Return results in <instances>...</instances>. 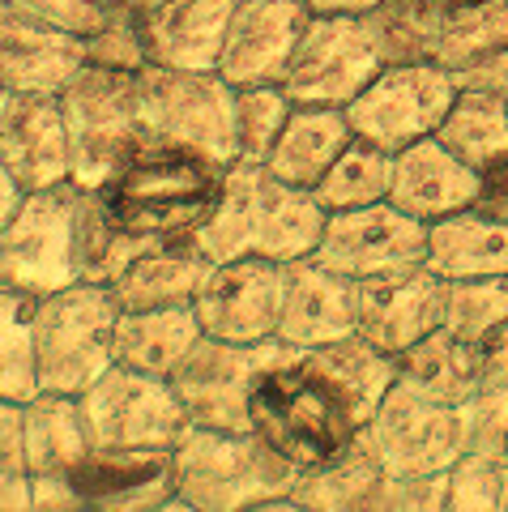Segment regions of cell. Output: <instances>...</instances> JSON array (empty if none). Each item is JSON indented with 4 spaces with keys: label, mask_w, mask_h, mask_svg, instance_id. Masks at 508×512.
Listing matches in <instances>:
<instances>
[{
    "label": "cell",
    "mask_w": 508,
    "mask_h": 512,
    "mask_svg": "<svg viewBox=\"0 0 508 512\" xmlns=\"http://www.w3.org/2000/svg\"><path fill=\"white\" fill-rule=\"evenodd\" d=\"M329 210L316 201L312 188L282 184L269 175L265 163L235 158L227 167V180L197 227H188L184 239L201 261L227 265L240 256H269V261L295 265L308 261L325 235Z\"/></svg>",
    "instance_id": "6da1fadb"
},
{
    "label": "cell",
    "mask_w": 508,
    "mask_h": 512,
    "mask_svg": "<svg viewBox=\"0 0 508 512\" xmlns=\"http://www.w3.org/2000/svg\"><path fill=\"white\" fill-rule=\"evenodd\" d=\"M176 508L184 512H240V508H291L299 466L274 453L257 431L188 427L171 448Z\"/></svg>",
    "instance_id": "7a4b0ae2"
},
{
    "label": "cell",
    "mask_w": 508,
    "mask_h": 512,
    "mask_svg": "<svg viewBox=\"0 0 508 512\" xmlns=\"http://www.w3.org/2000/svg\"><path fill=\"white\" fill-rule=\"evenodd\" d=\"M227 180V167L193 150L146 146L137 150L99 192L103 210L133 235L176 239L197 227Z\"/></svg>",
    "instance_id": "3957f363"
},
{
    "label": "cell",
    "mask_w": 508,
    "mask_h": 512,
    "mask_svg": "<svg viewBox=\"0 0 508 512\" xmlns=\"http://www.w3.org/2000/svg\"><path fill=\"white\" fill-rule=\"evenodd\" d=\"M252 431L291 466L308 470L351 444L359 423L304 350H291L287 359L265 367L252 389Z\"/></svg>",
    "instance_id": "277c9868"
},
{
    "label": "cell",
    "mask_w": 508,
    "mask_h": 512,
    "mask_svg": "<svg viewBox=\"0 0 508 512\" xmlns=\"http://www.w3.org/2000/svg\"><path fill=\"white\" fill-rule=\"evenodd\" d=\"M56 99L69 128L73 180L82 188H103L137 150H146L137 69H107L86 60Z\"/></svg>",
    "instance_id": "5b68a950"
},
{
    "label": "cell",
    "mask_w": 508,
    "mask_h": 512,
    "mask_svg": "<svg viewBox=\"0 0 508 512\" xmlns=\"http://www.w3.org/2000/svg\"><path fill=\"white\" fill-rule=\"evenodd\" d=\"M146 146L193 150L210 163L231 167L240 158L235 137V86L218 69H137Z\"/></svg>",
    "instance_id": "8992f818"
},
{
    "label": "cell",
    "mask_w": 508,
    "mask_h": 512,
    "mask_svg": "<svg viewBox=\"0 0 508 512\" xmlns=\"http://www.w3.org/2000/svg\"><path fill=\"white\" fill-rule=\"evenodd\" d=\"M116 316L111 286L73 282L56 295L35 299V363L39 393L82 397L107 367H116Z\"/></svg>",
    "instance_id": "52a82bcc"
},
{
    "label": "cell",
    "mask_w": 508,
    "mask_h": 512,
    "mask_svg": "<svg viewBox=\"0 0 508 512\" xmlns=\"http://www.w3.org/2000/svg\"><path fill=\"white\" fill-rule=\"evenodd\" d=\"M82 184L65 180L22 201L9 227H0V286L30 299L56 295L82 282L77 274V205Z\"/></svg>",
    "instance_id": "ba28073f"
},
{
    "label": "cell",
    "mask_w": 508,
    "mask_h": 512,
    "mask_svg": "<svg viewBox=\"0 0 508 512\" xmlns=\"http://www.w3.org/2000/svg\"><path fill=\"white\" fill-rule=\"evenodd\" d=\"M389 64L372 13H312L287 69V94L312 107H346Z\"/></svg>",
    "instance_id": "9c48e42d"
},
{
    "label": "cell",
    "mask_w": 508,
    "mask_h": 512,
    "mask_svg": "<svg viewBox=\"0 0 508 512\" xmlns=\"http://www.w3.org/2000/svg\"><path fill=\"white\" fill-rule=\"evenodd\" d=\"M295 346L269 342H222L201 333L197 346L171 372V389L184 402L193 427L214 431H252V389L265 367L287 359Z\"/></svg>",
    "instance_id": "30bf717a"
},
{
    "label": "cell",
    "mask_w": 508,
    "mask_h": 512,
    "mask_svg": "<svg viewBox=\"0 0 508 512\" xmlns=\"http://www.w3.org/2000/svg\"><path fill=\"white\" fill-rule=\"evenodd\" d=\"M94 448H163L171 453L193 427L184 402L167 376L107 367V372L77 397Z\"/></svg>",
    "instance_id": "8fae6325"
},
{
    "label": "cell",
    "mask_w": 508,
    "mask_h": 512,
    "mask_svg": "<svg viewBox=\"0 0 508 512\" xmlns=\"http://www.w3.org/2000/svg\"><path fill=\"white\" fill-rule=\"evenodd\" d=\"M453 99L457 86L449 69H440L436 60H402V64H385L346 103V116H351L355 137L376 141L380 150L398 154L423 137H436Z\"/></svg>",
    "instance_id": "7c38bea8"
},
{
    "label": "cell",
    "mask_w": 508,
    "mask_h": 512,
    "mask_svg": "<svg viewBox=\"0 0 508 512\" xmlns=\"http://www.w3.org/2000/svg\"><path fill=\"white\" fill-rule=\"evenodd\" d=\"M312 261L351 282L415 274V269H427V222L402 214L389 201L333 210Z\"/></svg>",
    "instance_id": "4fadbf2b"
},
{
    "label": "cell",
    "mask_w": 508,
    "mask_h": 512,
    "mask_svg": "<svg viewBox=\"0 0 508 512\" xmlns=\"http://www.w3.org/2000/svg\"><path fill=\"white\" fill-rule=\"evenodd\" d=\"M363 436L389 474H436L466 453V406L432 402L398 380L363 423Z\"/></svg>",
    "instance_id": "5bb4252c"
},
{
    "label": "cell",
    "mask_w": 508,
    "mask_h": 512,
    "mask_svg": "<svg viewBox=\"0 0 508 512\" xmlns=\"http://www.w3.org/2000/svg\"><path fill=\"white\" fill-rule=\"evenodd\" d=\"M287 282L291 265L269 261V256H240L227 265H210L193 299L201 333L222 342H269L278 333Z\"/></svg>",
    "instance_id": "9a60e30c"
},
{
    "label": "cell",
    "mask_w": 508,
    "mask_h": 512,
    "mask_svg": "<svg viewBox=\"0 0 508 512\" xmlns=\"http://www.w3.org/2000/svg\"><path fill=\"white\" fill-rule=\"evenodd\" d=\"M308 22V0H240L218 52V73L235 90L282 86Z\"/></svg>",
    "instance_id": "2e32d148"
},
{
    "label": "cell",
    "mask_w": 508,
    "mask_h": 512,
    "mask_svg": "<svg viewBox=\"0 0 508 512\" xmlns=\"http://www.w3.org/2000/svg\"><path fill=\"white\" fill-rule=\"evenodd\" d=\"M240 0H133V22L150 64L218 69L231 13Z\"/></svg>",
    "instance_id": "e0dca14e"
},
{
    "label": "cell",
    "mask_w": 508,
    "mask_h": 512,
    "mask_svg": "<svg viewBox=\"0 0 508 512\" xmlns=\"http://www.w3.org/2000/svg\"><path fill=\"white\" fill-rule=\"evenodd\" d=\"M444 316H449V282L432 269L359 282V338L389 355H402L427 333H436Z\"/></svg>",
    "instance_id": "ac0fdd59"
},
{
    "label": "cell",
    "mask_w": 508,
    "mask_h": 512,
    "mask_svg": "<svg viewBox=\"0 0 508 512\" xmlns=\"http://www.w3.org/2000/svg\"><path fill=\"white\" fill-rule=\"evenodd\" d=\"M82 64V35L0 0V82L13 94H60Z\"/></svg>",
    "instance_id": "d6986e66"
},
{
    "label": "cell",
    "mask_w": 508,
    "mask_h": 512,
    "mask_svg": "<svg viewBox=\"0 0 508 512\" xmlns=\"http://www.w3.org/2000/svg\"><path fill=\"white\" fill-rule=\"evenodd\" d=\"M82 508L99 512H150L176 508L171 453L163 448H90L73 470Z\"/></svg>",
    "instance_id": "ffe728a7"
},
{
    "label": "cell",
    "mask_w": 508,
    "mask_h": 512,
    "mask_svg": "<svg viewBox=\"0 0 508 512\" xmlns=\"http://www.w3.org/2000/svg\"><path fill=\"white\" fill-rule=\"evenodd\" d=\"M351 333H359V282L316 265L312 256L295 261L274 338L295 350H316Z\"/></svg>",
    "instance_id": "44dd1931"
},
{
    "label": "cell",
    "mask_w": 508,
    "mask_h": 512,
    "mask_svg": "<svg viewBox=\"0 0 508 512\" xmlns=\"http://www.w3.org/2000/svg\"><path fill=\"white\" fill-rule=\"evenodd\" d=\"M479 201V171L462 163L444 141L423 137L415 146L393 154V180H389V205L419 222H440L470 210Z\"/></svg>",
    "instance_id": "7402d4cb"
},
{
    "label": "cell",
    "mask_w": 508,
    "mask_h": 512,
    "mask_svg": "<svg viewBox=\"0 0 508 512\" xmlns=\"http://www.w3.org/2000/svg\"><path fill=\"white\" fill-rule=\"evenodd\" d=\"M0 158L26 192L73 180L69 128L56 94H18L9 124L0 128Z\"/></svg>",
    "instance_id": "603a6c76"
},
{
    "label": "cell",
    "mask_w": 508,
    "mask_h": 512,
    "mask_svg": "<svg viewBox=\"0 0 508 512\" xmlns=\"http://www.w3.org/2000/svg\"><path fill=\"white\" fill-rule=\"evenodd\" d=\"M385 491L389 470L359 427V436L346 448L299 470L295 504L299 512H385Z\"/></svg>",
    "instance_id": "cb8c5ba5"
},
{
    "label": "cell",
    "mask_w": 508,
    "mask_h": 512,
    "mask_svg": "<svg viewBox=\"0 0 508 512\" xmlns=\"http://www.w3.org/2000/svg\"><path fill=\"white\" fill-rule=\"evenodd\" d=\"M355 141V128L346 107H312V103H295L287 128L282 137L274 141L265 167L269 175H278L282 184H295V188H316L321 175L333 167L346 146Z\"/></svg>",
    "instance_id": "d4e9b609"
},
{
    "label": "cell",
    "mask_w": 508,
    "mask_h": 512,
    "mask_svg": "<svg viewBox=\"0 0 508 512\" xmlns=\"http://www.w3.org/2000/svg\"><path fill=\"white\" fill-rule=\"evenodd\" d=\"M427 269L444 282L508 274V218L462 210L427 227Z\"/></svg>",
    "instance_id": "484cf974"
},
{
    "label": "cell",
    "mask_w": 508,
    "mask_h": 512,
    "mask_svg": "<svg viewBox=\"0 0 508 512\" xmlns=\"http://www.w3.org/2000/svg\"><path fill=\"white\" fill-rule=\"evenodd\" d=\"M398 380L406 389H415L432 402L444 406H466L470 397L483 393V359L479 342L453 333L449 325H440L436 333H427L423 342L398 355Z\"/></svg>",
    "instance_id": "4316f807"
},
{
    "label": "cell",
    "mask_w": 508,
    "mask_h": 512,
    "mask_svg": "<svg viewBox=\"0 0 508 512\" xmlns=\"http://www.w3.org/2000/svg\"><path fill=\"white\" fill-rule=\"evenodd\" d=\"M205 274H210V261H201L184 239H163V244H154L150 252H141L137 261L111 282V295H116L120 312L180 308V303L197 299Z\"/></svg>",
    "instance_id": "83f0119b"
},
{
    "label": "cell",
    "mask_w": 508,
    "mask_h": 512,
    "mask_svg": "<svg viewBox=\"0 0 508 512\" xmlns=\"http://www.w3.org/2000/svg\"><path fill=\"white\" fill-rule=\"evenodd\" d=\"M201 320L193 303L180 308H146V312H120L116 316V363L133 367V372L150 376H171L180 359L197 346Z\"/></svg>",
    "instance_id": "f1b7e54d"
},
{
    "label": "cell",
    "mask_w": 508,
    "mask_h": 512,
    "mask_svg": "<svg viewBox=\"0 0 508 512\" xmlns=\"http://www.w3.org/2000/svg\"><path fill=\"white\" fill-rule=\"evenodd\" d=\"M304 355L316 372L333 384V393L342 397V406L351 410V419L359 427L372 419L380 402L389 397V389L398 384V355L372 346L368 338H359V333H351V338H342V342L304 350Z\"/></svg>",
    "instance_id": "f546056e"
},
{
    "label": "cell",
    "mask_w": 508,
    "mask_h": 512,
    "mask_svg": "<svg viewBox=\"0 0 508 512\" xmlns=\"http://www.w3.org/2000/svg\"><path fill=\"white\" fill-rule=\"evenodd\" d=\"M90 431L82 419V402L69 393H35L26 402V457L30 478L39 474H73L90 453Z\"/></svg>",
    "instance_id": "4dcf8cb0"
},
{
    "label": "cell",
    "mask_w": 508,
    "mask_h": 512,
    "mask_svg": "<svg viewBox=\"0 0 508 512\" xmlns=\"http://www.w3.org/2000/svg\"><path fill=\"white\" fill-rule=\"evenodd\" d=\"M154 244H163V239L124 231L120 222L103 210L99 192L94 188L82 192V205H77V274H82V282L111 286Z\"/></svg>",
    "instance_id": "1f68e13d"
},
{
    "label": "cell",
    "mask_w": 508,
    "mask_h": 512,
    "mask_svg": "<svg viewBox=\"0 0 508 512\" xmlns=\"http://www.w3.org/2000/svg\"><path fill=\"white\" fill-rule=\"evenodd\" d=\"M436 141H444L474 171L491 167L496 158L508 154V99L457 90L449 116L436 128Z\"/></svg>",
    "instance_id": "d6a6232c"
},
{
    "label": "cell",
    "mask_w": 508,
    "mask_h": 512,
    "mask_svg": "<svg viewBox=\"0 0 508 512\" xmlns=\"http://www.w3.org/2000/svg\"><path fill=\"white\" fill-rule=\"evenodd\" d=\"M389 180H393V154L380 150L376 141H363L355 137L333 167L321 175L316 184V201L325 210H359V205H376V201H389Z\"/></svg>",
    "instance_id": "836d02e7"
},
{
    "label": "cell",
    "mask_w": 508,
    "mask_h": 512,
    "mask_svg": "<svg viewBox=\"0 0 508 512\" xmlns=\"http://www.w3.org/2000/svg\"><path fill=\"white\" fill-rule=\"evenodd\" d=\"M35 393V299L0 286V402H30Z\"/></svg>",
    "instance_id": "e575fe53"
},
{
    "label": "cell",
    "mask_w": 508,
    "mask_h": 512,
    "mask_svg": "<svg viewBox=\"0 0 508 512\" xmlns=\"http://www.w3.org/2000/svg\"><path fill=\"white\" fill-rule=\"evenodd\" d=\"M504 43H508V0H462V5H449V13H444L436 64L453 73Z\"/></svg>",
    "instance_id": "d590c367"
},
{
    "label": "cell",
    "mask_w": 508,
    "mask_h": 512,
    "mask_svg": "<svg viewBox=\"0 0 508 512\" xmlns=\"http://www.w3.org/2000/svg\"><path fill=\"white\" fill-rule=\"evenodd\" d=\"M295 111L287 86H240L235 90V137H240V158L265 163L274 141L282 137Z\"/></svg>",
    "instance_id": "8d00e7d4"
},
{
    "label": "cell",
    "mask_w": 508,
    "mask_h": 512,
    "mask_svg": "<svg viewBox=\"0 0 508 512\" xmlns=\"http://www.w3.org/2000/svg\"><path fill=\"white\" fill-rule=\"evenodd\" d=\"M508 320V274L500 278H462L449 282V316L444 325L470 342H483Z\"/></svg>",
    "instance_id": "74e56055"
},
{
    "label": "cell",
    "mask_w": 508,
    "mask_h": 512,
    "mask_svg": "<svg viewBox=\"0 0 508 512\" xmlns=\"http://www.w3.org/2000/svg\"><path fill=\"white\" fill-rule=\"evenodd\" d=\"M444 512H508V466L483 453H462L449 466V508Z\"/></svg>",
    "instance_id": "f35d334b"
},
{
    "label": "cell",
    "mask_w": 508,
    "mask_h": 512,
    "mask_svg": "<svg viewBox=\"0 0 508 512\" xmlns=\"http://www.w3.org/2000/svg\"><path fill=\"white\" fill-rule=\"evenodd\" d=\"M30 508L26 402H0V512Z\"/></svg>",
    "instance_id": "ab89813d"
},
{
    "label": "cell",
    "mask_w": 508,
    "mask_h": 512,
    "mask_svg": "<svg viewBox=\"0 0 508 512\" xmlns=\"http://www.w3.org/2000/svg\"><path fill=\"white\" fill-rule=\"evenodd\" d=\"M466 453L508 466V389H483L466 402Z\"/></svg>",
    "instance_id": "60d3db41"
},
{
    "label": "cell",
    "mask_w": 508,
    "mask_h": 512,
    "mask_svg": "<svg viewBox=\"0 0 508 512\" xmlns=\"http://www.w3.org/2000/svg\"><path fill=\"white\" fill-rule=\"evenodd\" d=\"M86 60L107 64V69H146L150 64L129 5H116L107 13V22L86 39Z\"/></svg>",
    "instance_id": "b9f144b4"
},
{
    "label": "cell",
    "mask_w": 508,
    "mask_h": 512,
    "mask_svg": "<svg viewBox=\"0 0 508 512\" xmlns=\"http://www.w3.org/2000/svg\"><path fill=\"white\" fill-rule=\"evenodd\" d=\"M444 508H449V470L389 474L385 512H444Z\"/></svg>",
    "instance_id": "7bdbcfd3"
},
{
    "label": "cell",
    "mask_w": 508,
    "mask_h": 512,
    "mask_svg": "<svg viewBox=\"0 0 508 512\" xmlns=\"http://www.w3.org/2000/svg\"><path fill=\"white\" fill-rule=\"evenodd\" d=\"M9 5L35 13V18L52 22L60 30H73V35H82V39H90L94 30L107 22V13L116 9L111 0H9Z\"/></svg>",
    "instance_id": "ee69618b"
},
{
    "label": "cell",
    "mask_w": 508,
    "mask_h": 512,
    "mask_svg": "<svg viewBox=\"0 0 508 512\" xmlns=\"http://www.w3.org/2000/svg\"><path fill=\"white\" fill-rule=\"evenodd\" d=\"M453 86L457 90H470V94H491V99H508V43L496 47V52H487L479 60L462 64V69H453Z\"/></svg>",
    "instance_id": "f6af8a7d"
},
{
    "label": "cell",
    "mask_w": 508,
    "mask_h": 512,
    "mask_svg": "<svg viewBox=\"0 0 508 512\" xmlns=\"http://www.w3.org/2000/svg\"><path fill=\"white\" fill-rule=\"evenodd\" d=\"M479 359H483V389H508V320L479 342Z\"/></svg>",
    "instance_id": "bcb514c9"
},
{
    "label": "cell",
    "mask_w": 508,
    "mask_h": 512,
    "mask_svg": "<svg viewBox=\"0 0 508 512\" xmlns=\"http://www.w3.org/2000/svg\"><path fill=\"white\" fill-rule=\"evenodd\" d=\"M474 210L508 218V154L479 171V201H474Z\"/></svg>",
    "instance_id": "7dc6e473"
},
{
    "label": "cell",
    "mask_w": 508,
    "mask_h": 512,
    "mask_svg": "<svg viewBox=\"0 0 508 512\" xmlns=\"http://www.w3.org/2000/svg\"><path fill=\"white\" fill-rule=\"evenodd\" d=\"M26 197H30V192L18 184V175L5 167V158H0V227H9L13 214L22 210V201H26Z\"/></svg>",
    "instance_id": "c3c4849f"
},
{
    "label": "cell",
    "mask_w": 508,
    "mask_h": 512,
    "mask_svg": "<svg viewBox=\"0 0 508 512\" xmlns=\"http://www.w3.org/2000/svg\"><path fill=\"white\" fill-rule=\"evenodd\" d=\"M380 0H308L312 13H368Z\"/></svg>",
    "instance_id": "681fc988"
},
{
    "label": "cell",
    "mask_w": 508,
    "mask_h": 512,
    "mask_svg": "<svg viewBox=\"0 0 508 512\" xmlns=\"http://www.w3.org/2000/svg\"><path fill=\"white\" fill-rule=\"evenodd\" d=\"M13 103H18V94H13L5 82H0V128L9 124V116H13Z\"/></svg>",
    "instance_id": "f907efd6"
},
{
    "label": "cell",
    "mask_w": 508,
    "mask_h": 512,
    "mask_svg": "<svg viewBox=\"0 0 508 512\" xmlns=\"http://www.w3.org/2000/svg\"><path fill=\"white\" fill-rule=\"evenodd\" d=\"M111 5H133V0H111Z\"/></svg>",
    "instance_id": "816d5d0a"
},
{
    "label": "cell",
    "mask_w": 508,
    "mask_h": 512,
    "mask_svg": "<svg viewBox=\"0 0 508 512\" xmlns=\"http://www.w3.org/2000/svg\"><path fill=\"white\" fill-rule=\"evenodd\" d=\"M440 5H462V0H440Z\"/></svg>",
    "instance_id": "f5cc1de1"
}]
</instances>
